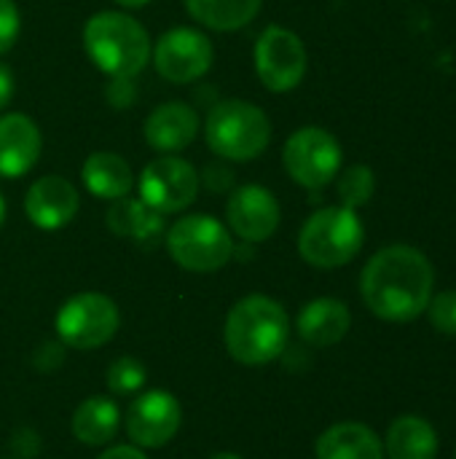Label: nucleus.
Here are the masks:
<instances>
[{
    "label": "nucleus",
    "mask_w": 456,
    "mask_h": 459,
    "mask_svg": "<svg viewBox=\"0 0 456 459\" xmlns=\"http://www.w3.org/2000/svg\"><path fill=\"white\" fill-rule=\"evenodd\" d=\"M433 288V264L411 245H390L379 250L360 274L366 307L387 323H411L427 312Z\"/></svg>",
    "instance_id": "1"
},
{
    "label": "nucleus",
    "mask_w": 456,
    "mask_h": 459,
    "mask_svg": "<svg viewBox=\"0 0 456 459\" xmlns=\"http://www.w3.org/2000/svg\"><path fill=\"white\" fill-rule=\"evenodd\" d=\"M226 350L242 366H266L277 360L290 336V320L280 301L253 293L239 299L226 317Z\"/></svg>",
    "instance_id": "2"
},
{
    "label": "nucleus",
    "mask_w": 456,
    "mask_h": 459,
    "mask_svg": "<svg viewBox=\"0 0 456 459\" xmlns=\"http://www.w3.org/2000/svg\"><path fill=\"white\" fill-rule=\"evenodd\" d=\"M83 48L110 78H134L151 62L145 27L124 11H99L83 27Z\"/></svg>",
    "instance_id": "3"
},
{
    "label": "nucleus",
    "mask_w": 456,
    "mask_h": 459,
    "mask_svg": "<svg viewBox=\"0 0 456 459\" xmlns=\"http://www.w3.org/2000/svg\"><path fill=\"white\" fill-rule=\"evenodd\" d=\"M204 140L220 159L253 161L271 143V121L247 100H223L215 102L207 116Z\"/></svg>",
    "instance_id": "4"
},
{
    "label": "nucleus",
    "mask_w": 456,
    "mask_h": 459,
    "mask_svg": "<svg viewBox=\"0 0 456 459\" xmlns=\"http://www.w3.org/2000/svg\"><path fill=\"white\" fill-rule=\"evenodd\" d=\"M366 242V229L357 210L323 207L306 218L298 234V253L314 269H339L357 258Z\"/></svg>",
    "instance_id": "5"
},
{
    "label": "nucleus",
    "mask_w": 456,
    "mask_h": 459,
    "mask_svg": "<svg viewBox=\"0 0 456 459\" xmlns=\"http://www.w3.org/2000/svg\"><path fill=\"white\" fill-rule=\"evenodd\" d=\"M164 245L180 269L196 274L218 272L234 255L231 231L212 215H183L164 231Z\"/></svg>",
    "instance_id": "6"
},
{
    "label": "nucleus",
    "mask_w": 456,
    "mask_h": 459,
    "mask_svg": "<svg viewBox=\"0 0 456 459\" xmlns=\"http://www.w3.org/2000/svg\"><path fill=\"white\" fill-rule=\"evenodd\" d=\"M118 307L105 293H78L56 312V336L70 350H99L118 331Z\"/></svg>",
    "instance_id": "7"
},
{
    "label": "nucleus",
    "mask_w": 456,
    "mask_h": 459,
    "mask_svg": "<svg viewBox=\"0 0 456 459\" xmlns=\"http://www.w3.org/2000/svg\"><path fill=\"white\" fill-rule=\"evenodd\" d=\"M282 161L298 186L320 191L341 172V145L323 126H301L288 137Z\"/></svg>",
    "instance_id": "8"
},
{
    "label": "nucleus",
    "mask_w": 456,
    "mask_h": 459,
    "mask_svg": "<svg viewBox=\"0 0 456 459\" xmlns=\"http://www.w3.org/2000/svg\"><path fill=\"white\" fill-rule=\"evenodd\" d=\"M253 59L261 83L274 94L293 91L304 81L309 65L304 40L293 30L280 24H271L261 32Z\"/></svg>",
    "instance_id": "9"
},
{
    "label": "nucleus",
    "mask_w": 456,
    "mask_h": 459,
    "mask_svg": "<svg viewBox=\"0 0 456 459\" xmlns=\"http://www.w3.org/2000/svg\"><path fill=\"white\" fill-rule=\"evenodd\" d=\"M199 196V172L177 153L159 156L140 175V199L159 215L188 210Z\"/></svg>",
    "instance_id": "10"
},
{
    "label": "nucleus",
    "mask_w": 456,
    "mask_h": 459,
    "mask_svg": "<svg viewBox=\"0 0 456 459\" xmlns=\"http://www.w3.org/2000/svg\"><path fill=\"white\" fill-rule=\"evenodd\" d=\"M212 40L194 27L167 30L153 46L156 73L172 83H194L212 67Z\"/></svg>",
    "instance_id": "11"
},
{
    "label": "nucleus",
    "mask_w": 456,
    "mask_h": 459,
    "mask_svg": "<svg viewBox=\"0 0 456 459\" xmlns=\"http://www.w3.org/2000/svg\"><path fill=\"white\" fill-rule=\"evenodd\" d=\"M126 436L137 449L167 446L183 422V409L177 398L167 390H148L132 401L126 409Z\"/></svg>",
    "instance_id": "12"
},
{
    "label": "nucleus",
    "mask_w": 456,
    "mask_h": 459,
    "mask_svg": "<svg viewBox=\"0 0 456 459\" xmlns=\"http://www.w3.org/2000/svg\"><path fill=\"white\" fill-rule=\"evenodd\" d=\"M226 218L231 231L242 239V242H266L269 237H274V231L280 229V202L277 196L258 186V183H247L239 186L226 204Z\"/></svg>",
    "instance_id": "13"
},
{
    "label": "nucleus",
    "mask_w": 456,
    "mask_h": 459,
    "mask_svg": "<svg viewBox=\"0 0 456 459\" xmlns=\"http://www.w3.org/2000/svg\"><path fill=\"white\" fill-rule=\"evenodd\" d=\"M81 207V196L75 186L67 178L59 175H43L38 178L24 196V212L32 221V226L43 231H56L67 226Z\"/></svg>",
    "instance_id": "14"
},
{
    "label": "nucleus",
    "mask_w": 456,
    "mask_h": 459,
    "mask_svg": "<svg viewBox=\"0 0 456 459\" xmlns=\"http://www.w3.org/2000/svg\"><path fill=\"white\" fill-rule=\"evenodd\" d=\"M43 137L38 124L24 113L0 116V178L16 180L40 159Z\"/></svg>",
    "instance_id": "15"
},
{
    "label": "nucleus",
    "mask_w": 456,
    "mask_h": 459,
    "mask_svg": "<svg viewBox=\"0 0 456 459\" xmlns=\"http://www.w3.org/2000/svg\"><path fill=\"white\" fill-rule=\"evenodd\" d=\"M142 134H145V143L161 156L185 151L199 134V113L188 102H180V100L164 102L145 118Z\"/></svg>",
    "instance_id": "16"
},
{
    "label": "nucleus",
    "mask_w": 456,
    "mask_h": 459,
    "mask_svg": "<svg viewBox=\"0 0 456 459\" xmlns=\"http://www.w3.org/2000/svg\"><path fill=\"white\" fill-rule=\"evenodd\" d=\"M349 328H352L349 307L331 296L309 301L298 312V320H296V333L301 336V342H306L309 347H317V350L344 342Z\"/></svg>",
    "instance_id": "17"
},
{
    "label": "nucleus",
    "mask_w": 456,
    "mask_h": 459,
    "mask_svg": "<svg viewBox=\"0 0 456 459\" xmlns=\"http://www.w3.org/2000/svg\"><path fill=\"white\" fill-rule=\"evenodd\" d=\"M317 459H384V441L363 422L328 428L314 446Z\"/></svg>",
    "instance_id": "18"
},
{
    "label": "nucleus",
    "mask_w": 456,
    "mask_h": 459,
    "mask_svg": "<svg viewBox=\"0 0 456 459\" xmlns=\"http://www.w3.org/2000/svg\"><path fill=\"white\" fill-rule=\"evenodd\" d=\"M83 186L89 188V194H94L97 199H124L129 196L132 186H134V175L132 167L126 164V159H121L118 153L110 151H97L83 161L81 169Z\"/></svg>",
    "instance_id": "19"
},
{
    "label": "nucleus",
    "mask_w": 456,
    "mask_h": 459,
    "mask_svg": "<svg viewBox=\"0 0 456 459\" xmlns=\"http://www.w3.org/2000/svg\"><path fill=\"white\" fill-rule=\"evenodd\" d=\"M384 457L390 459H435L438 457V433L435 428L417 414L398 417L384 438Z\"/></svg>",
    "instance_id": "20"
},
{
    "label": "nucleus",
    "mask_w": 456,
    "mask_h": 459,
    "mask_svg": "<svg viewBox=\"0 0 456 459\" xmlns=\"http://www.w3.org/2000/svg\"><path fill=\"white\" fill-rule=\"evenodd\" d=\"M105 223L116 237L134 239L140 245H151L164 234V215L153 212L142 199H116Z\"/></svg>",
    "instance_id": "21"
},
{
    "label": "nucleus",
    "mask_w": 456,
    "mask_h": 459,
    "mask_svg": "<svg viewBox=\"0 0 456 459\" xmlns=\"http://www.w3.org/2000/svg\"><path fill=\"white\" fill-rule=\"evenodd\" d=\"M70 428L75 441H81L83 446H105L116 438L121 428L118 406L105 395H91L75 409Z\"/></svg>",
    "instance_id": "22"
},
{
    "label": "nucleus",
    "mask_w": 456,
    "mask_h": 459,
    "mask_svg": "<svg viewBox=\"0 0 456 459\" xmlns=\"http://www.w3.org/2000/svg\"><path fill=\"white\" fill-rule=\"evenodd\" d=\"M263 0H185L188 13L218 32H234L239 27H247L258 11H261Z\"/></svg>",
    "instance_id": "23"
},
{
    "label": "nucleus",
    "mask_w": 456,
    "mask_h": 459,
    "mask_svg": "<svg viewBox=\"0 0 456 459\" xmlns=\"http://www.w3.org/2000/svg\"><path fill=\"white\" fill-rule=\"evenodd\" d=\"M336 191H339L341 207L357 210V207H363V204H368L374 199L376 175H374V169L368 164H352L349 169H344L339 175Z\"/></svg>",
    "instance_id": "24"
},
{
    "label": "nucleus",
    "mask_w": 456,
    "mask_h": 459,
    "mask_svg": "<svg viewBox=\"0 0 456 459\" xmlns=\"http://www.w3.org/2000/svg\"><path fill=\"white\" fill-rule=\"evenodd\" d=\"M145 379H148L145 366H142L137 358H132V355H124V358L113 360V363H110V368H108V377H105V382H108L110 393H116V395H132V393H140V390H142V385H145Z\"/></svg>",
    "instance_id": "25"
},
{
    "label": "nucleus",
    "mask_w": 456,
    "mask_h": 459,
    "mask_svg": "<svg viewBox=\"0 0 456 459\" xmlns=\"http://www.w3.org/2000/svg\"><path fill=\"white\" fill-rule=\"evenodd\" d=\"M427 317L438 333L456 339V290H443L433 296L427 304Z\"/></svg>",
    "instance_id": "26"
},
{
    "label": "nucleus",
    "mask_w": 456,
    "mask_h": 459,
    "mask_svg": "<svg viewBox=\"0 0 456 459\" xmlns=\"http://www.w3.org/2000/svg\"><path fill=\"white\" fill-rule=\"evenodd\" d=\"M22 30V19H19V8L13 0H0V54H5Z\"/></svg>",
    "instance_id": "27"
},
{
    "label": "nucleus",
    "mask_w": 456,
    "mask_h": 459,
    "mask_svg": "<svg viewBox=\"0 0 456 459\" xmlns=\"http://www.w3.org/2000/svg\"><path fill=\"white\" fill-rule=\"evenodd\" d=\"M11 449H13V455H16L19 459H32L35 455H38V449H40V441H38L35 430H30V428H19V430L13 433Z\"/></svg>",
    "instance_id": "28"
},
{
    "label": "nucleus",
    "mask_w": 456,
    "mask_h": 459,
    "mask_svg": "<svg viewBox=\"0 0 456 459\" xmlns=\"http://www.w3.org/2000/svg\"><path fill=\"white\" fill-rule=\"evenodd\" d=\"M62 344H56V342H46L38 352H35V358H32V363H35V368L38 371H54V368H59L62 366Z\"/></svg>",
    "instance_id": "29"
},
{
    "label": "nucleus",
    "mask_w": 456,
    "mask_h": 459,
    "mask_svg": "<svg viewBox=\"0 0 456 459\" xmlns=\"http://www.w3.org/2000/svg\"><path fill=\"white\" fill-rule=\"evenodd\" d=\"M108 100L118 110H124L134 100V83H132V78H113V86L108 89Z\"/></svg>",
    "instance_id": "30"
},
{
    "label": "nucleus",
    "mask_w": 456,
    "mask_h": 459,
    "mask_svg": "<svg viewBox=\"0 0 456 459\" xmlns=\"http://www.w3.org/2000/svg\"><path fill=\"white\" fill-rule=\"evenodd\" d=\"M13 73H11V67L8 65H3L0 62V110L11 102V97H13Z\"/></svg>",
    "instance_id": "31"
},
{
    "label": "nucleus",
    "mask_w": 456,
    "mask_h": 459,
    "mask_svg": "<svg viewBox=\"0 0 456 459\" xmlns=\"http://www.w3.org/2000/svg\"><path fill=\"white\" fill-rule=\"evenodd\" d=\"M97 459H148L145 457V452L142 449H137V446H110V449H105L102 455Z\"/></svg>",
    "instance_id": "32"
},
{
    "label": "nucleus",
    "mask_w": 456,
    "mask_h": 459,
    "mask_svg": "<svg viewBox=\"0 0 456 459\" xmlns=\"http://www.w3.org/2000/svg\"><path fill=\"white\" fill-rule=\"evenodd\" d=\"M121 8H142V5H148L151 0H116Z\"/></svg>",
    "instance_id": "33"
},
{
    "label": "nucleus",
    "mask_w": 456,
    "mask_h": 459,
    "mask_svg": "<svg viewBox=\"0 0 456 459\" xmlns=\"http://www.w3.org/2000/svg\"><path fill=\"white\" fill-rule=\"evenodd\" d=\"M210 459H242L239 455H231V452H220V455H212Z\"/></svg>",
    "instance_id": "34"
},
{
    "label": "nucleus",
    "mask_w": 456,
    "mask_h": 459,
    "mask_svg": "<svg viewBox=\"0 0 456 459\" xmlns=\"http://www.w3.org/2000/svg\"><path fill=\"white\" fill-rule=\"evenodd\" d=\"M5 223V199H3V194H0V226Z\"/></svg>",
    "instance_id": "35"
}]
</instances>
